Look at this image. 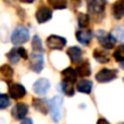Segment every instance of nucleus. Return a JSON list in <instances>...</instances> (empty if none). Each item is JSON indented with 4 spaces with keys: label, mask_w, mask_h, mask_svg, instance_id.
Listing matches in <instances>:
<instances>
[{
    "label": "nucleus",
    "mask_w": 124,
    "mask_h": 124,
    "mask_svg": "<svg viewBox=\"0 0 124 124\" xmlns=\"http://www.w3.org/2000/svg\"><path fill=\"white\" fill-rule=\"evenodd\" d=\"M62 105H63V99L61 96H54L51 100H49V111L54 122L60 121Z\"/></svg>",
    "instance_id": "f257e3e1"
},
{
    "label": "nucleus",
    "mask_w": 124,
    "mask_h": 124,
    "mask_svg": "<svg viewBox=\"0 0 124 124\" xmlns=\"http://www.w3.org/2000/svg\"><path fill=\"white\" fill-rule=\"evenodd\" d=\"M30 39V32L26 27L19 25L14 28L12 35H11V41L13 45H22L25 44Z\"/></svg>",
    "instance_id": "f03ea898"
},
{
    "label": "nucleus",
    "mask_w": 124,
    "mask_h": 124,
    "mask_svg": "<svg viewBox=\"0 0 124 124\" xmlns=\"http://www.w3.org/2000/svg\"><path fill=\"white\" fill-rule=\"evenodd\" d=\"M96 37L98 39V43L102 46L105 49H112L116 43V39L111 33H107L103 30H99L96 33Z\"/></svg>",
    "instance_id": "7ed1b4c3"
},
{
    "label": "nucleus",
    "mask_w": 124,
    "mask_h": 124,
    "mask_svg": "<svg viewBox=\"0 0 124 124\" xmlns=\"http://www.w3.org/2000/svg\"><path fill=\"white\" fill-rule=\"evenodd\" d=\"M118 76V71L114 69H102L96 74V81L99 83H108L113 81Z\"/></svg>",
    "instance_id": "20e7f679"
},
{
    "label": "nucleus",
    "mask_w": 124,
    "mask_h": 124,
    "mask_svg": "<svg viewBox=\"0 0 124 124\" xmlns=\"http://www.w3.org/2000/svg\"><path fill=\"white\" fill-rule=\"evenodd\" d=\"M7 58L10 61V63L15 64L20 61V59H27V51L23 47H15L11 49L7 54Z\"/></svg>",
    "instance_id": "39448f33"
},
{
    "label": "nucleus",
    "mask_w": 124,
    "mask_h": 124,
    "mask_svg": "<svg viewBox=\"0 0 124 124\" xmlns=\"http://www.w3.org/2000/svg\"><path fill=\"white\" fill-rule=\"evenodd\" d=\"M47 47L51 50H61L66 45V40L64 37L58 36V35H50L46 40Z\"/></svg>",
    "instance_id": "423d86ee"
},
{
    "label": "nucleus",
    "mask_w": 124,
    "mask_h": 124,
    "mask_svg": "<svg viewBox=\"0 0 124 124\" xmlns=\"http://www.w3.org/2000/svg\"><path fill=\"white\" fill-rule=\"evenodd\" d=\"M87 8L89 13L94 15L102 14L106 8V1L105 0H88Z\"/></svg>",
    "instance_id": "0eeeda50"
},
{
    "label": "nucleus",
    "mask_w": 124,
    "mask_h": 124,
    "mask_svg": "<svg viewBox=\"0 0 124 124\" xmlns=\"http://www.w3.org/2000/svg\"><path fill=\"white\" fill-rule=\"evenodd\" d=\"M50 88V81L47 78H39L33 85V90L39 96H45Z\"/></svg>",
    "instance_id": "6e6552de"
},
{
    "label": "nucleus",
    "mask_w": 124,
    "mask_h": 124,
    "mask_svg": "<svg viewBox=\"0 0 124 124\" xmlns=\"http://www.w3.org/2000/svg\"><path fill=\"white\" fill-rule=\"evenodd\" d=\"M9 95L11 98L15 99H22L26 95V89L23 85L19 83H12L9 85Z\"/></svg>",
    "instance_id": "1a4fd4ad"
},
{
    "label": "nucleus",
    "mask_w": 124,
    "mask_h": 124,
    "mask_svg": "<svg viewBox=\"0 0 124 124\" xmlns=\"http://www.w3.org/2000/svg\"><path fill=\"white\" fill-rule=\"evenodd\" d=\"M28 113V106L24 102H19L13 107L11 114L15 120H23Z\"/></svg>",
    "instance_id": "9d476101"
},
{
    "label": "nucleus",
    "mask_w": 124,
    "mask_h": 124,
    "mask_svg": "<svg viewBox=\"0 0 124 124\" xmlns=\"http://www.w3.org/2000/svg\"><path fill=\"white\" fill-rule=\"evenodd\" d=\"M31 69L36 73L41 72L44 69V57L41 52H33L31 57Z\"/></svg>",
    "instance_id": "9b49d317"
},
{
    "label": "nucleus",
    "mask_w": 124,
    "mask_h": 124,
    "mask_svg": "<svg viewBox=\"0 0 124 124\" xmlns=\"http://www.w3.org/2000/svg\"><path fill=\"white\" fill-rule=\"evenodd\" d=\"M52 17V11L48 7H39L36 11V20L38 23H46Z\"/></svg>",
    "instance_id": "f8f14e48"
},
{
    "label": "nucleus",
    "mask_w": 124,
    "mask_h": 124,
    "mask_svg": "<svg viewBox=\"0 0 124 124\" xmlns=\"http://www.w3.org/2000/svg\"><path fill=\"white\" fill-rule=\"evenodd\" d=\"M66 54H68V57L70 58V60L73 64H79L82 61V59H83L82 58V56H83L82 49L79 47H75V46L68 48Z\"/></svg>",
    "instance_id": "ddd939ff"
},
{
    "label": "nucleus",
    "mask_w": 124,
    "mask_h": 124,
    "mask_svg": "<svg viewBox=\"0 0 124 124\" xmlns=\"http://www.w3.org/2000/svg\"><path fill=\"white\" fill-rule=\"evenodd\" d=\"M75 36H76V39L78 40V43H81L82 45H88V44L92 41L93 38V33L88 30H78L76 33H75Z\"/></svg>",
    "instance_id": "4468645a"
},
{
    "label": "nucleus",
    "mask_w": 124,
    "mask_h": 124,
    "mask_svg": "<svg viewBox=\"0 0 124 124\" xmlns=\"http://www.w3.org/2000/svg\"><path fill=\"white\" fill-rule=\"evenodd\" d=\"M32 105L37 111L41 112L43 114H47L49 112V101H47L46 99L33 98Z\"/></svg>",
    "instance_id": "2eb2a0df"
},
{
    "label": "nucleus",
    "mask_w": 124,
    "mask_h": 124,
    "mask_svg": "<svg viewBox=\"0 0 124 124\" xmlns=\"http://www.w3.org/2000/svg\"><path fill=\"white\" fill-rule=\"evenodd\" d=\"M112 15L116 20H121L124 16V0H116L112 4Z\"/></svg>",
    "instance_id": "dca6fc26"
},
{
    "label": "nucleus",
    "mask_w": 124,
    "mask_h": 124,
    "mask_svg": "<svg viewBox=\"0 0 124 124\" xmlns=\"http://www.w3.org/2000/svg\"><path fill=\"white\" fill-rule=\"evenodd\" d=\"M13 74H14L13 69L9 64H3V65L0 66V78L2 81L10 83L13 78Z\"/></svg>",
    "instance_id": "f3484780"
},
{
    "label": "nucleus",
    "mask_w": 124,
    "mask_h": 124,
    "mask_svg": "<svg viewBox=\"0 0 124 124\" xmlns=\"http://www.w3.org/2000/svg\"><path fill=\"white\" fill-rule=\"evenodd\" d=\"M74 84L75 83H72V82H68V81H64L62 79L60 85L58 86V89H60L62 93H63L65 96H73L75 93V87H74Z\"/></svg>",
    "instance_id": "a211bd4d"
},
{
    "label": "nucleus",
    "mask_w": 124,
    "mask_h": 124,
    "mask_svg": "<svg viewBox=\"0 0 124 124\" xmlns=\"http://www.w3.org/2000/svg\"><path fill=\"white\" fill-rule=\"evenodd\" d=\"M76 73L79 77H86L89 76L92 74V69H90V64L88 61L82 62L76 66Z\"/></svg>",
    "instance_id": "6ab92c4d"
},
{
    "label": "nucleus",
    "mask_w": 124,
    "mask_h": 124,
    "mask_svg": "<svg viewBox=\"0 0 124 124\" xmlns=\"http://www.w3.org/2000/svg\"><path fill=\"white\" fill-rule=\"evenodd\" d=\"M94 58L99 63H108L110 61L109 54L105 49H102V48H96L94 50Z\"/></svg>",
    "instance_id": "aec40b11"
},
{
    "label": "nucleus",
    "mask_w": 124,
    "mask_h": 124,
    "mask_svg": "<svg viewBox=\"0 0 124 124\" xmlns=\"http://www.w3.org/2000/svg\"><path fill=\"white\" fill-rule=\"evenodd\" d=\"M76 88L82 94H90L93 88V83L88 79H81V81L77 82Z\"/></svg>",
    "instance_id": "412c9836"
},
{
    "label": "nucleus",
    "mask_w": 124,
    "mask_h": 124,
    "mask_svg": "<svg viewBox=\"0 0 124 124\" xmlns=\"http://www.w3.org/2000/svg\"><path fill=\"white\" fill-rule=\"evenodd\" d=\"M61 74H62V79L68 81V82H72V83H75L77 76H78L76 73V70H74V69H72V68L64 69L61 72Z\"/></svg>",
    "instance_id": "4be33fe9"
},
{
    "label": "nucleus",
    "mask_w": 124,
    "mask_h": 124,
    "mask_svg": "<svg viewBox=\"0 0 124 124\" xmlns=\"http://www.w3.org/2000/svg\"><path fill=\"white\" fill-rule=\"evenodd\" d=\"M47 1H48V4L52 9H56V10L65 9L66 6H68V0H47Z\"/></svg>",
    "instance_id": "5701e85b"
},
{
    "label": "nucleus",
    "mask_w": 124,
    "mask_h": 124,
    "mask_svg": "<svg viewBox=\"0 0 124 124\" xmlns=\"http://www.w3.org/2000/svg\"><path fill=\"white\" fill-rule=\"evenodd\" d=\"M32 48L34 50V52H41L44 54V48H43V44H41V39L39 38L38 35H35L33 37V41H32Z\"/></svg>",
    "instance_id": "b1692460"
},
{
    "label": "nucleus",
    "mask_w": 124,
    "mask_h": 124,
    "mask_svg": "<svg viewBox=\"0 0 124 124\" xmlns=\"http://www.w3.org/2000/svg\"><path fill=\"white\" fill-rule=\"evenodd\" d=\"M77 22H78V26L81 28H86L89 25V16H88V14L79 13L78 16H77Z\"/></svg>",
    "instance_id": "393cba45"
},
{
    "label": "nucleus",
    "mask_w": 124,
    "mask_h": 124,
    "mask_svg": "<svg viewBox=\"0 0 124 124\" xmlns=\"http://www.w3.org/2000/svg\"><path fill=\"white\" fill-rule=\"evenodd\" d=\"M113 58H114V60L118 62L124 61V44L120 45L116 49V51L113 52Z\"/></svg>",
    "instance_id": "a878e982"
},
{
    "label": "nucleus",
    "mask_w": 124,
    "mask_h": 124,
    "mask_svg": "<svg viewBox=\"0 0 124 124\" xmlns=\"http://www.w3.org/2000/svg\"><path fill=\"white\" fill-rule=\"evenodd\" d=\"M112 35L116 40H123L124 39V26H116L112 30Z\"/></svg>",
    "instance_id": "bb28decb"
},
{
    "label": "nucleus",
    "mask_w": 124,
    "mask_h": 124,
    "mask_svg": "<svg viewBox=\"0 0 124 124\" xmlns=\"http://www.w3.org/2000/svg\"><path fill=\"white\" fill-rule=\"evenodd\" d=\"M11 105L10 97L6 94H0V110H3Z\"/></svg>",
    "instance_id": "cd10ccee"
},
{
    "label": "nucleus",
    "mask_w": 124,
    "mask_h": 124,
    "mask_svg": "<svg viewBox=\"0 0 124 124\" xmlns=\"http://www.w3.org/2000/svg\"><path fill=\"white\" fill-rule=\"evenodd\" d=\"M21 124H33V121H32V119H30V118H24L23 120H22Z\"/></svg>",
    "instance_id": "c85d7f7f"
},
{
    "label": "nucleus",
    "mask_w": 124,
    "mask_h": 124,
    "mask_svg": "<svg viewBox=\"0 0 124 124\" xmlns=\"http://www.w3.org/2000/svg\"><path fill=\"white\" fill-rule=\"evenodd\" d=\"M97 124H110V123L108 122L106 119H99V120L97 121Z\"/></svg>",
    "instance_id": "c756f323"
},
{
    "label": "nucleus",
    "mask_w": 124,
    "mask_h": 124,
    "mask_svg": "<svg viewBox=\"0 0 124 124\" xmlns=\"http://www.w3.org/2000/svg\"><path fill=\"white\" fill-rule=\"evenodd\" d=\"M21 2H24V3H32V2H34L35 0H20Z\"/></svg>",
    "instance_id": "7c9ffc66"
},
{
    "label": "nucleus",
    "mask_w": 124,
    "mask_h": 124,
    "mask_svg": "<svg viewBox=\"0 0 124 124\" xmlns=\"http://www.w3.org/2000/svg\"><path fill=\"white\" fill-rule=\"evenodd\" d=\"M120 66H121V69H122V70H124V61H122V62H121Z\"/></svg>",
    "instance_id": "2f4dec72"
}]
</instances>
